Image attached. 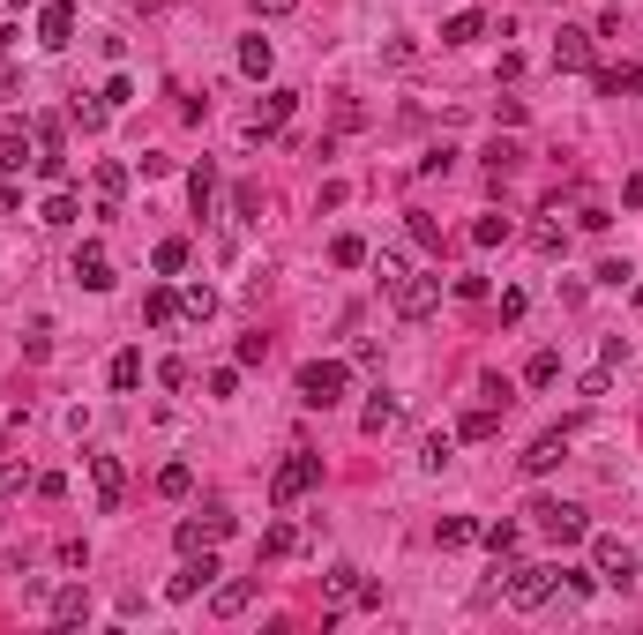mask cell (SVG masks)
<instances>
[{"instance_id": "6da1fadb", "label": "cell", "mask_w": 643, "mask_h": 635, "mask_svg": "<svg viewBox=\"0 0 643 635\" xmlns=\"http://www.w3.org/2000/svg\"><path fill=\"white\" fill-rule=\"evenodd\" d=\"M501 598H509L516 613H531V606H546V598L561 591V568H516V561H501Z\"/></svg>"}, {"instance_id": "7a4b0ae2", "label": "cell", "mask_w": 643, "mask_h": 635, "mask_svg": "<svg viewBox=\"0 0 643 635\" xmlns=\"http://www.w3.org/2000/svg\"><path fill=\"white\" fill-rule=\"evenodd\" d=\"M344 381H352V367H344V359H307V367H300V404H307V411L344 404Z\"/></svg>"}, {"instance_id": "3957f363", "label": "cell", "mask_w": 643, "mask_h": 635, "mask_svg": "<svg viewBox=\"0 0 643 635\" xmlns=\"http://www.w3.org/2000/svg\"><path fill=\"white\" fill-rule=\"evenodd\" d=\"M315 486H322V456H315V449H292L285 464H277V479H270V501L292 508L300 494H315Z\"/></svg>"}, {"instance_id": "277c9868", "label": "cell", "mask_w": 643, "mask_h": 635, "mask_svg": "<svg viewBox=\"0 0 643 635\" xmlns=\"http://www.w3.org/2000/svg\"><path fill=\"white\" fill-rule=\"evenodd\" d=\"M524 516L539 523L554 546H576V538H591V523H584V508H576V501H531Z\"/></svg>"}, {"instance_id": "5b68a950", "label": "cell", "mask_w": 643, "mask_h": 635, "mask_svg": "<svg viewBox=\"0 0 643 635\" xmlns=\"http://www.w3.org/2000/svg\"><path fill=\"white\" fill-rule=\"evenodd\" d=\"M322 598H329V613H337V606H382V591H374L352 561H337V568L322 576Z\"/></svg>"}, {"instance_id": "8992f818", "label": "cell", "mask_w": 643, "mask_h": 635, "mask_svg": "<svg viewBox=\"0 0 643 635\" xmlns=\"http://www.w3.org/2000/svg\"><path fill=\"white\" fill-rule=\"evenodd\" d=\"M591 576L614 583V591H629V583H636V546H621V538H591Z\"/></svg>"}, {"instance_id": "52a82bcc", "label": "cell", "mask_w": 643, "mask_h": 635, "mask_svg": "<svg viewBox=\"0 0 643 635\" xmlns=\"http://www.w3.org/2000/svg\"><path fill=\"white\" fill-rule=\"evenodd\" d=\"M217 576H225V568H217V553H180V576L165 583V598H172V606H187V598H202Z\"/></svg>"}, {"instance_id": "ba28073f", "label": "cell", "mask_w": 643, "mask_h": 635, "mask_svg": "<svg viewBox=\"0 0 643 635\" xmlns=\"http://www.w3.org/2000/svg\"><path fill=\"white\" fill-rule=\"evenodd\" d=\"M38 45L45 53H68L75 45V0H45L38 8Z\"/></svg>"}, {"instance_id": "9c48e42d", "label": "cell", "mask_w": 643, "mask_h": 635, "mask_svg": "<svg viewBox=\"0 0 643 635\" xmlns=\"http://www.w3.org/2000/svg\"><path fill=\"white\" fill-rule=\"evenodd\" d=\"M442 307V277H397V314L404 322H427Z\"/></svg>"}, {"instance_id": "30bf717a", "label": "cell", "mask_w": 643, "mask_h": 635, "mask_svg": "<svg viewBox=\"0 0 643 635\" xmlns=\"http://www.w3.org/2000/svg\"><path fill=\"white\" fill-rule=\"evenodd\" d=\"M75 284H83V292H113V254H105L98 240L75 247Z\"/></svg>"}, {"instance_id": "8fae6325", "label": "cell", "mask_w": 643, "mask_h": 635, "mask_svg": "<svg viewBox=\"0 0 643 635\" xmlns=\"http://www.w3.org/2000/svg\"><path fill=\"white\" fill-rule=\"evenodd\" d=\"M569 464V426H561V434H539L524 449V479H546V471H561Z\"/></svg>"}, {"instance_id": "7c38bea8", "label": "cell", "mask_w": 643, "mask_h": 635, "mask_svg": "<svg viewBox=\"0 0 643 635\" xmlns=\"http://www.w3.org/2000/svg\"><path fill=\"white\" fill-rule=\"evenodd\" d=\"M292 113H300V90H270V98L255 105V120H247V135H255V142H262V135H277V127H285Z\"/></svg>"}, {"instance_id": "4fadbf2b", "label": "cell", "mask_w": 643, "mask_h": 635, "mask_svg": "<svg viewBox=\"0 0 643 635\" xmlns=\"http://www.w3.org/2000/svg\"><path fill=\"white\" fill-rule=\"evenodd\" d=\"M90 486H98V508L113 516L120 494H128V471H120V456H90Z\"/></svg>"}, {"instance_id": "5bb4252c", "label": "cell", "mask_w": 643, "mask_h": 635, "mask_svg": "<svg viewBox=\"0 0 643 635\" xmlns=\"http://www.w3.org/2000/svg\"><path fill=\"white\" fill-rule=\"evenodd\" d=\"M591 38H599V30H561V38H554V68L561 75H576V68H591Z\"/></svg>"}, {"instance_id": "9a60e30c", "label": "cell", "mask_w": 643, "mask_h": 635, "mask_svg": "<svg viewBox=\"0 0 643 635\" xmlns=\"http://www.w3.org/2000/svg\"><path fill=\"white\" fill-rule=\"evenodd\" d=\"M247 606H255V583H247V576L210 583V613H217V621H232V613H247Z\"/></svg>"}, {"instance_id": "2e32d148", "label": "cell", "mask_w": 643, "mask_h": 635, "mask_svg": "<svg viewBox=\"0 0 643 635\" xmlns=\"http://www.w3.org/2000/svg\"><path fill=\"white\" fill-rule=\"evenodd\" d=\"M75 217H83V195H75V187H53V195H45V210H38V225H53V232H68Z\"/></svg>"}, {"instance_id": "e0dca14e", "label": "cell", "mask_w": 643, "mask_h": 635, "mask_svg": "<svg viewBox=\"0 0 643 635\" xmlns=\"http://www.w3.org/2000/svg\"><path fill=\"white\" fill-rule=\"evenodd\" d=\"M45 613H53V621H60V628H75V621H90V591H83V583H60V591H53V606H45Z\"/></svg>"}, {"instance_id": "ac0fdd59", "label": "cell", "mask_w": 643, "mask_h": 635, "mask_svg": "<svg viewBox=\"0 0 643 635\" xmlns=\"http://www.w3.org/2000/svg\"><path fill=\"white\" fill-rule=\"evenodd\" d=\"M494 434H501V404H472L457 419V441H494Z\"/></svg>"}, {"instance_id": "d6986e66", "label": "cell", "mask_w": 643, "mask_h": 635, "mask_svg": "<svg viewBox=\"0 0 643 635\" xmlns=\"http://www.w3.org/2000/svg\"><path fill=\"white\" fill-rule=\"evenodd\" d=\"M187 202H195V217H210V210H217V165H210V157L187 172Z\"/></svg>"}, {"instance_id": "ffe728a7", "label": "cell", "mask_w": 643, "mask_h": 635, "mask_svg": "<svg viewBox=\"0 0 643 635\" xmlns=\"http://www.w3.org/2000/svg\"><path fill=\"white\" fill-rule=\"evenodd\" d=\"M434 546H442V553L479 546V523H472V516H442V523H434Z\"/></svg>"}, {"instance_id": "44dd1931", "label": "cell", "mask_w": 643, "mask_h": 635, "mask_svg": "<svg viewBox=\"0 0 643 635\" xmlns=\"http://www.w3.org/2000/svg\"><path fill=\"white\" fill-rule=\"evenodd\" d=\"M479 38H486V15H479V8H457V15L442 23V45H479Z\"/></svg>"}, {"instance_id": "7402d4cb", "label": "cell", "mask_w": 643, "mask_h": 635, "mask_svg": "<svg viewBox=\"0 0 643 635\" xmlns=\"http://www.w3.org/2000/svg\"><path fill=\"white\" fill-rule=\"evenodd\" d=\"M397 411H404V404H397V396H389V389H382V396H374V404H367V411H359V434H374V441H382V434H389V426H397Z\"/></svg>"}, {"instance_id": "603a6c76", "label": "cell", "mask_w": 643, "mask_h": 635, "mask_svg": "<svg viewBox=\"0 0 643 635\" xmlns=\"http://www.w3.org/2000/svg\"><path fill=\"white\" fill-rule=\"evenodd\" d=\"M516 538H524V523H509V516H501V523H479V546L494 553V561H509V553H516Z\"/></svg>"}, {"instance_id": "cb8c5ba5", "label": "cell", "mask_w": 643, "mask_h": 635, "mask_svg": "<svg viewBox=\"0 0 643 635\" xmlns=\"http://www.w3.org/2000/svg\"><path fill=\"white\" fill-rule=\"evenodd\" d=\"M531 247H539V254H561V247H569V225H561V202H554V210L539 217V225H531Z\"/></svg>"}, {"instance_id": "d4e9b609", "label": "cell", "mask_w": 643, "mask_h": 635, "mask_svg": "<svg viewBox=\"0 0 643 635\" xmlns=\"http://www.w3.org/2000/svg\"><path fill=\"white\" fill-rule=\"evenodd\" d=\"M143 322H150V329H172V322H180V292H172V284H158V292L143 299Z\"/></svg>"}, {"instance_id": "484cf974", "label": "cell", "mask_w": 643, "mask_h": 635, "mask_svg": "<svg viewBox=\"0 0 643 635\" xmlns=\"http://www.w3.org/2000/svg\"><path fill=\"white\" fill-rule=\"evenodd\" d=\"M30 157H38V142H30L23 127H8V135H0V172H23Z\"/></svg>"}, {"instance_id": "4316f807", "label": "cell", "mask_w": 643, "mask_h": 635, "mask_svg": "<svg viewBox=\"0 0 643 635\" xmlns=\"http://www.w3.org/2000/svg\"><path fill=\"white\" fill-rule=\"evenodd\" d=\"M270 68H277L270 38H247V45H240V75H255V83H270Z\"/></svg>"}, {"instance_id": "83f0119b", "label": "cell", "mask_w": 643, "mask_h": 635, "mask_svg": "<svg viewBox=\"0 0 643 635\" xmlns=\"http://www.w3.org/2000/svg\"><path fill=\"white\" fill-rule=\"evenodd\" d=\"M105 381H113L120 396H135V389H143V352H113V374H105Z\"/></svg>"}, {"instance_id": "f1b7e54d", "label": "cell", "mask_w": 643, "mask_h": 635, "mask_svg": "<svg viewBox=\"0 0 643 635\" xmlns=\"http://www.w3.org/2000/svg\"><path fill=\"white\" fill-rule=\"evenodd\" d=\"M643 90V68H606L599 75V98H636Z\"/></svg>"}, {"instance_id": "f546056e", "label": "cell", "mask_w": 643, "mask_h": 635, "mask_svg": "<svg viewBox=\"0 0 643 635\" xmlns=\"http://www.w3.org/2000/svg\"><path fill=\"white\" fill-rule=\"evenodd\" d=\"M524 381H531V389H554V381H561V352H531L524 359Z\"/></svg>"}, {"instance_id": "4dcf8cb0", "label": "cell", "mask_w": 643, "mask_h": 635, "mask_svg": "<svg viewBox=\"0 0 643 635\" xmlns=\"http://www.w3.org/2000/svg\"><path fill=\"white\" fill-rule=\"evenodd\" d=\"M150 269H158V277H180L187 269V240H158L150 247Z\"/></svg>"}, {"instance_id": "1f68e13d", "label": "cell", "mask_w": 643, "mask_h": 635, "mask_svg": "<svg viewBox=\"0 0 643 635\" xmlns=\"http://www.w3.org/2000/svg\"><path fill=\"white\" fill-rule=\"evenodd\" d=\"M180 314H187V322H210V314H217V292H210V284H187V292H180Z\"/></svg>"}, {"instance_id": "d6a6232c", "label": "cell", "mask_w": 643, "mask_h": 635, "mask_svg": "<svg viewBox=\"0 0 643 635\" xmlns=\"http://www.w3.org/2000/svg\"><path fill=\"white\" fill-rule=\"evenodd\" d=\"M404 232H412V247H427V254L442 247V225H434L427 210H404Z\"/></svg>"}, {"instance_id": "836d02e7", "label": "cell", "mask_w": 643, "mask_h": 635, "mask_svg": "<svg viewBox=\"0 0 643 635\" xmlns=\"http://www.w3.org/2000/svg\"><path fill=\"white\" fill-rule=\"evenodd\" d=\"M329 262H337V269H359V262H367V240H359V232H337V240H329Z\"/></svg>"}, {"instance_id": "e575fe53", "label": "cell", "mask_w": 643, "mask_h": 635, "mask_svg": "<svg viewBox=\"0 0 643 635\" xmlns=\"http://www.w3.org/2000/svg\"><path fill=\"white\" fill-rule=\"evenodd\" d=\"M195 523H202V538H210V546H217V538H232V508H225V501H202Z\"/></svg>"}, {"instance_id": "d590c367", "label": "cell", "mask_w": 643, "mask_h": 635, "mask_svg": "<svg viewBox=\"0 0 643 635\" xmlns=\"http://www.w3.org/2000/svg\"><path fill=\"white\" fill-rule=\"evenodd\" d=\"M158 494H165V501H187V494H195V471H187V464H165V471H158Z\"/></svg>"}, {"instance_id": "8d00e7d4", "label": "cell", "mask_w": 643, "mask_h": 635, "mask_svg": "<svg viewBox=\"0 0 643 635\" xmlns=\"http://www.w3.org/2000/svg\"><path fill=\"white\" fill-rule=\"evenodd\" d=\"M449 456H457V434H427V449H419V464H427V471H449Z\"/></svg>"}, {"instance_id": "74e56055", "label": "cell", "mask_w": 643, "mask_h": 635, "mask_svg": "<svg viewBox=\"0 0 643 635\" xmlns=\"http://www.w3.org/2000/svg\"><path fill=\"white\" fill-rule=\"evenodd\" d=\"M516 165H524L516 142H486V172H494V180H501V172H516Z\"/></svg>"}, {"instance_id": "f35d334b", "label": "cell", "mask_w": 643, "mask_h": 635, "mask_svg": "<svg viewBox=\"0 0 643 635\" xmlns=\"http://www.w3.org/2000/svg\"><path fill=\"white\" fill-rule=\"evenodd\" d=\"M472 247H509V217H479V225H472Z\"/></svg>"}, {"instance_id": "ab89813d", "label": "cell", "mask_w": 643, "mask_h": 635, "mask_svg": "<svg viewBox=\"0 0 643 635\" xmlns=\"http://www.w3.org/2000/svg\"><path fill=\"white\" fill-rule=\"evenodd\" d=\"M232 210L255 225V217H262V187H255V180H240V187H232Z\"/></svg>"}, {"instance_id": "60d3db41", "label": "cell", "mask_w": 643, "mask_h": 635, "mask_svg": "<svg viewBox=\"0 0 643 635\" xmlns=\"http://www.w3.org/2000/svg\"><path fill=\"white\" fill-rule=\"evenodd\" d=\"M292 546H300V531H292V523H270V531H262V553H270V561H277V553H292Z\"/></svg>"}, {"instance_id": "b9f144b4", "label": "cell", "mask_w": 643, "mask_h": 635, "mask_svg": "<svg viewBox=\"0 0 643 635\" xmlns=\"http://www.w3.org/2000/svg\"><path fill=\"white\" fill-rule=\"evenodd\" d=\"M591 284H606V292H621V284H636V269H629V262H599V269H591Z\"/></svg>"}, {"instance_id": "7bdbcfd3", "label": "cell", "mask_w": 643, "mask_h": 635, "mask_svg": "<svg viewBox=\"0 0 643 635\" xmlns=\"http://www.w3.org/2000/svg\"><path fill=\"white\" fill-rule=\"evenodd\" d=\"M30 142H38V150H60V113H38V120H30Z\"/></svg>"}, {"instance_id": "ee69618b", "label": "cell", "mask_w": 643, "mask_h": 635, "mask_svg": "<svg viewBox=\"0 0 643 635\" xmlns=\"http://www.w3.org/2000/svg\"><path fill=\"white\" fill-rule=\"evenodd\" d=\"M561 591H569V598H591V591H599V576H591V568H561Z\"/></svg>"}, {"instance_id": "f6af8a7d", "label": "cell", "mask_w": 643, "mask_h": 635, "mask_svg": "<svg viewBox=\"0 0 643 635\" xmlns=\"http://www.w3.org/2000/svg\"><path fill=\"white\" fill-rule=\"evenodd\" d=\"M232 359H240V367H262V359H270V337H240V352H232Z\"/></svg>"}, {"instance_id": "bcb514c9", "label": "cell", "mask_w": 643, "mask_h": 635, "mask_svg": "<svg viewBox=\"0 0 643 635\" xmlns=\"http://www.w3.org/2000/svg\"><path fill=\"white\" fill-rule=\"evenodd\" d=\"M247 8H255V23H277V15H292L300 0H247Z\"/></svg>"}, {"instance_id": "7dc6e473", "label": "cell", "mask_w": 643, "mask_h": 635, "mask_svg": "<svg viewBox=\"0 0 643 635\" xmlns=\"http://www.w3.org/2000/svg\"><path fill=\"white\" fill-rule=\"evenodd\" d=\"M576 225H584V232H606L614 217H606V202H584V210H576Z\"/></svg>"}, {"instance_id": "c3c4849f", "label": "cell", "mask_w": 643, "mask_h": 635, "mask_svg": "<svg viewBox=\"0 0 643 635\" xmlns=\"http://www.w3.org/2000/svg\"><path fill=\"white\" fill-rule=\"evenodd\" d=\"M23 352H30V359H53V329L38 322V329H30V337H23Z\"/></svg>"}, {"instance_id": "681fc988", "label": "cell", "mask_w": 643, "mask_h": 635, "mask_svg": "<svg viewBox=\"0 0 643 635\" xmlns=\"http://www.w3.org/2000/svg\"><path fill=\"white\" fill-rule=\"evenodd\" d=\"M98 98H105V105H113V113H120V105H128V98H135V83H128V75H113V83H105V90H98Z\"/></svg>"}, {"instance_id": "f907efd6", "label": "cell", "mask_w": 643, "mask_h": 635, "mask_svg": "<svg viewBox=\"0 0 643 635\" xmlns=\"http://www.w3.org/2000/svg\"><path fill=\"white\" fill-rule=\"evenodd\" d=\"M135 165H143V180H165V172H172V157H165V150H143Z\"/></svg>"}, {"instance_id": "816d5d0a", "label": "cell", "mask_w": 643, "mask_h": 635, "mask_svg": "<svg viewBox=\"0 0 643 635\" xmlns=\"http://www.w3.org/2000/svg\"><path fill=\"white\" fill-rule=\"evenodd\" d=\"M15 98H23V75H15V68H0V105H15Z\"/></svg>"}, {"instance_id": "f5cc1de1", "label": "cell", "mask_w": 643, "mask_h": 635, "mask_svg": "<svg viewBox=\"0 0 643 635\" xmlns=\"http://www.w3.org/2000/svg\"><path fill=\"white\" fill-rule=\"evenodd\" d=\"M8 45H15V30H0V53H8Z\"/></svg>"}, {"instance_id": "db71d44e", "label": "cell", "mask_w": 643, "mask_h": 635, "mask_svg": "<svg viewBox=\"0 0 643 635\" xmlns=\"http://www.w3.org/2000/svg\"><path fill=\"white\" fill-rule=\"evenodd\" d=\"M636 307H643V277H636Z\"/></svg>"}]
</instances>
